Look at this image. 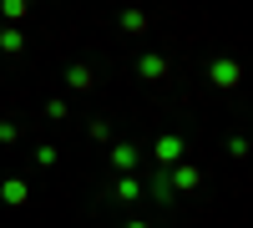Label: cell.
Segmentation results:
<instances>
[{"label": "cell", "mask_w": 253, "mask_h": 228, "mask_svg": "<svg viewBox=\"0 0 253 228\" xmlns=\"http://www.w3.org/2000/svg\"><path fill=\"white\" fill-rule=\"evenodd\" d=\"M101 198L122 203V208H137V203H142V178L137 173H117L112 182H101Z\"/></svg>", "instance_id": "obj_1"}, {"label": "cell", "mask_w": 253, "mask_h": 228, "mask_svg": "<svg viewBox=\"0 0 253 228\" xmlns=\"http://www.w3.org/2000/svg\"><path fill=\"white\" fill-rule=\"evenodd\" d=\"M152 157H157V168L182 162V157H187V137H182V132H162V137L152 142Z\"/></svg>", "instance_id": "obj_2"}, {"label": "cell", "mask_w": 253, "mask_h": 228, "mask_svg": "<svg viewBox=\"0 0 253 228\" xmlns=\"http://www.w3.org/2000/svg\"><path fill=\"white\" fill-rule=\"evenodd\" d=\"M167 182H172V193H177V198H187V193H198V188H203V173L182 157V162H172V168H167Z\"/></svg>", "instance_id": "obj_3"}, {"label": "cell", "mask_w": 253, "mask_h": 228, "mask_svg": "<svg viewBox=\"0 0 253 228\" xmlns=\"http://www.w3.org/2000/svg\"><path fill=\"white\" fill-rule=\"evenodd\" d=\"M208 81H213L218 91H233L238 81H243V71H238V61H233V56H218L213 66H208Z\"/></svg>", "instance_id": "obj_4"}, {"label": "cell", "mask_w": 253, "mask_h": 228, "mask_svg": "<svg viewBox=\"0 0 253 228\" xmlns=\"http://www.w3.org/2000/svg\"><path fill=\"white\" fill-rule=\"evenodd\" d=\"M107 162H112V173H137V162H142V147H137V142H112Z\"/></svg>", "instance_id": "obj_5"}, {"label": "cell", "mask_w": 253, "mask_h": 228, "mask_svg": "<svg viewBox=\"0 0 253 228\" xmlns=\"http://www.w3.org/2000/svg\"><path fill=\"white\" fill-rule=\"evenodd\" d=\"M167 71H172V66H167V56H157V51H142V56H137V76H142V81H167Z\"/></svg>", "instance_id": "obj_6"}, {"label": "cell", "mask_w": 253, "mask_h": 228, "mask_svg": "<svg viewBox=\"0 0 253 228\" xmlns=\"http://www.w3.org/2000/svg\"><path fill=\"white\" fill-rule=\"evenodd\" d=\"M0 203H5V208H26L31 203V182L26 178H5L0 182Z\"/></svg>", "instance_id": "obj_7"}, {"label": "cell", "mask_w": 253, "mask_h": 228, "mask_svg": "<svg viewBox=\"0 0 253 228\" xmlns=\"http://www.w3.org/2000/svg\"><path fill=\"white\" fill-rule=\"evenodd\" d=\"M147 198H152L157 208H172V203H177L172 182H167V168H157V173H152V182H147Z\"/></svg>", "instance_id": "obj_8"}, {"label": "cell", "mask_w": 253, "mask_h": 228, "mask_svg": "<svg viewBox=\"0 0 253 228\" xmlns=\"http://www.w3.org/2000/svg\"><path fill=\"white\" fill-rule=\"evenodd\" d=\"M66 87L71 91H91L96 87V71L86 66V61H76V66H66Z\"/></svg>", "instance_id": "obj_9"}, {"label": "cell", "mask_w": 253, "mask_h": 228, "mask_svg": "<svg viewBox=\"0 0 253 228\" xmlns=\"http://www.w3.org/2000/svg\"><path fill=\"white\" fill-rule=\"evenodd\" d=\"M117 26H122V31H126V36H147V15H142V10H137V5H126V10H122V15H117Z\"/></svg>", "instance_id": "obj_10"}, {"label": "cell", "mask_w": 253, "mask_h": 228, "mask_svg": "<svg viewBox=\"0 0 253 228\" xmlns=\"http://www.w3.org/2000/svg\"><path fill=\"white\" fill-rule=\"evenodd\" d=\"M0 51H5V56H20V51H26V36H20V26H0Z\"/></svg>", "instance_id": "obj_11"}, {"label": "cell", "mask_w": 253, "mask_h": 228, "mask_svg": "<svg viewBox=\"0 0 253 228\" xmlns=\"http://www.w3.org/2000/svg\"><path fill=\"white\" fill-rule=\"evenodd\" d=\"M31 10V0H0V15H5V26H20Z\"/></svg>", "instance_id": "obj_12"}, {"label": "cell", "mask_w": 253, "mask_h": 228, "mask_svg": "<svg viewBox=\"0 0 253 228\" xmlns=\"http://www.w3.org/2000/svg\"><path fill=\"white\" fill-rule=\"evenodd\" d=\"M15 142H20V122L0 117V147H15Z\"/></svg>", "instance_id": "obj_13"}, {"label": "cell", "mask_w": 253, "mask_h": 228, "mask_svg": "<svg viewBox=\"0 0 253 228\" xmlns=\"http://www.w3.org/2000/svg\"><path fill=\"white\" fill-rule=\"evenodd\" d=\"M56 157H61V152L51 147V142H41V147H36V157H31V162H36V168H56Z\"/></svg>", "instance_id": "obj_14"}, {"label": "cell", "mask_w": 253, "mask_h": 228, "mask_svg": "<svg viewBox=\"0 0 253 228\" xmlns=\"http://www.w3.org/2000/svg\"><path fill=\"white\" fill-rule=\"evenodd\" d=\"M86 132H91L96 142H112V122H107V117H91V122H86Z\"/></svg>", "instance_id": "obj_15"}, {"label": "cell", "mask_w": 253, "mask_h": 228, "mask_svg": "<svg viewBox=\"0 0 253 228\" xmlns=\"http://www.w3.org/2000/svg\"><path fill=\"white\" fill-rule=\"evenodd\" d=\"M66 117H71V107H66L61 96H51V101H46V122H66Z\"/></svg>", "instance_id": "obj_16"}, {"label": "cell", "mask_w": 253, "mask_h": 228, "mask_svg": "<svg viewBox=\"0 0 253 228\" xmlns=\"http://www.w3.org/2000/svg\"><path fill=\"white\" fill-rule=\"evenodd\" d=\"M228 152H233V157H248V137H228Z\"/></svg>", "instance_id": "obj_17"}, {"label": "cell", "mask_w": 253, "mask_h": 228, "mask_svg": "<svg viewBox=\"0 0 253 228\" xmlns=\"http://www.w3.org/2000/svg\"><path fill=\"white\" fill-rule=\"evenodd\" d=\"M126 228H152V223H142V218H132V223H126Z\"/></svg>", "instance_id": "obj_18"}]
</instances>
